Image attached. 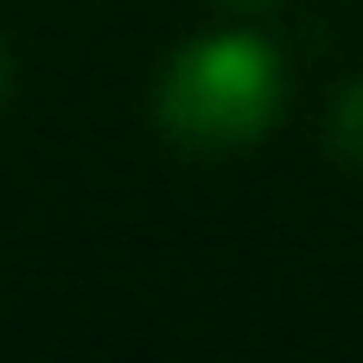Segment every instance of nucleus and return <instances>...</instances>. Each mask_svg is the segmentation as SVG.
<instances>
[{
  "mask_svg": "<svg viewBox=\"0 0 363 363\" xmlns=\"http://www.w3.org/2000/svg\"><path fill=\"white\" fill-rule=\"evenodd\" d=\"M287 96L281 57L255 32H211L160 77V128L191 153H230L274 128Z\"/></svg>",
  "mask_w": 363,
  "mask_h": 363,
  "instance_id": "1",
  "label": "nucleus"
},
{
  "mask_svg": "<svg viewBox=\"0 0 363 363\" xmlns=\"http://www.w3.org/2000/svg\"><path fill=\"white\" fill-rule=\"evenodd\" d=\"M332 147H338L345 166L363 172V83H351V89L338 96V108H332Z\"/></svg>",
  "mask_w": 363,
  "mask_h": 363,
  "instance_id": "2",
  "label": "nucleus"
},
{
  "mask_svg": "<svg viewBox=\"0 0 363 363\" xmlns=\"http://www.w3.org/2000/svg\"><path fill=\"white\" fill-rule=\"evenodd\" d=\"M0 89H6V57H0Z\"/></svg>",
  "mask_w": 363,
  "mask_h": 363,
  "instance_id": "3",
  "label": "nucleus"
}]
</instances>
